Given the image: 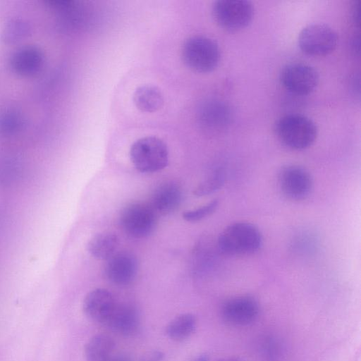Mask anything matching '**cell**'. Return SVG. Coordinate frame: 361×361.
<instances>
[{
	"label": "cell",
	"mask_w": 361,
	"mask_h": 361,
	"mask_svg": "<svg viewBox=\"0 0 361 361\" xmlns=\"http://www.w3.org/2000/svg\"><path fill=\"white\" fill-rule=\"evenodd\" d=\"M181 58L190 70L206 73L218 66L221 52L219 44L213 39L204 35H194L183 42Z\"/></svg>",
	"instance_id": "3957f363"
},
{
	"label": "cell",
	"mask_w": 361,
	"mask_h": 361,
	"mask_svg": "<svg viewBox=\"0 0 361 361\" xmlns=\"http://www.w3.org/2000/svg\"><path fill=\"white\" fill-rule=\"evenodd\" d=\"M219 204L218 199H214L209 202L198 208L185 211L182 216L188 222H197L209 216L217 209Z\"/></svg>",
	"instance_id": "cb8c5ba5"
},
{
	"label": "cell",
	"mask_w": 361,
	"mask_h": 361,
	"mask_svg": "<svg viewBox=\"0 0 361 361\" xmlns=\"http://www.w3.org/2000/svg\"><path fill=\"white\" fill-rule=\"evenodd\" d=\"M116 305L115 299L110 291L98 288L92 290L85 296L82 310L90 319L104 324Z\"/></svg>",
	"instance_id": "5bb4252c"
},
{
	"label": "cell",
	"mask_w": 361,
	"mask_h": 361,
	"mask_svg": "<svg viewBox=\"0 0 361 361\" xmlns=\"http://www.w3.org/2000/svg\"><path fill=\"white\" fill-rule=\"evenodd\" d=\"M32 27L24 18L13 17L4 23L1 32V41L6 44H16L31 35Z\"/></svg>",
	"instance_id": "7402d4cb"
},
{
	"label": "cell",
	"mask_w": 361,
	"mask_h": 361,
	"mask_svg": "<svg viewBox=\"0 0 361 361\" xmlns=\"http://www.w3.org/2000/svg\"><path fill=\"white\" fill-rule=\"evenodd\" d=\"M197 326V319L191 313L180 314L166 326L167 336L175 341H183L190 337Z\"/></svg>",
	"instance_id": "ffe728a7"
},
{
	"label": "cell",
	"mask_w": 361,
	"mask_h": 361,
	"mask_svg": "<svg viewBox=\"0 0 361 361\" xmlns=\"http://www.w3.org/2000/svg\"><path fill=\"white\" fill-rule=\"evenodd\" d=\"M105 266V275L108 280L118 286L130 283L137 271L136 257L128 252H116Z\"/></svg>",
	"instance_id": "4fadbf2b"
},
{
	"label": "cell",
	"mask_w": 361,
	"mask_h": 361,
	"mask_svg": "<svg viewBox=\"0 0 361 361\" xmlns=\"http://www.w3.org/2000/svg\"><path fill=\"white\" fill-rule=\"evenodd\" d=\"M217 361H243L242 359L235 357H225L218 360Z\"/></svg>",
	"instance_id": "f1b7e54d"
},
{
	"label": "cell",
	"mask_w": 361,
	"mask_h": 361,
	"mask_svg": "<svg viewBox=\"0 0 361 361\" xmlns=\"http://www.w3.org/2000/svg\"><path fill=\"white\" fill-rule=\"evenodd\" d=\"M133 100L135 107L142 112L154 113L160 110L164 104L161 90L152 85H142L133 92Z\"/></svg>",
	"instance_id": "e0dca14e"
},
{
	"label": "cell",
	"mask_w": 361,
	"mask_h": 361,
	"mask_svg": "<svg viewBox=\"0 0 361 361\" xmlns=\"http://www.w3.org/2000/svg\"><path fill=\"white\" fill-rule=\"evenodd\" d=\"M263 245L259 228L247 221H237L227 226L219 234L216 246L226 256H245L258 252Z\"/></svg>",
	"instance_id": "6da1fadb"
},
{
	"label": "cell",
	"mask_w": 361,
	"mask_h": 361,
	"mask_svg": "<svg viewBox=\"0 0 361 361\" xmlns=\"http://www.w3.org/2000/svg\"><path fill=\"white\" fill-rule=\"evenodd\" d=\"M44 54L35 44H25L16 49L8 59V65L13 73L21 77L39 75L44 67Z\"/></svg>",
	"instance_id": "7c38bea8"
},
{
	"label": "cell",
	"mask_w": 361,
	"mask_h": 361,
	"mask_svg": "<svg viewBox=\"0 0 361 361\" xmlns=\"http://www.w3.org/2000/svg\"><path fill=\"white\" fill-rule=\"evenodd\" d=\"M279 80L283 87L294 94L307 95L318 85L319 76L317 70L303 63H290L281 69Z\"/></svg>",
	"instance_id": "ba28073f"
},
{
	"label": "cell",
	"mask_w": 361,
	"mask_h": 361,
	"mask_svg": "<svg viewBox=\"0 0 361 361\" xmlns=\"http://www.w3.org/2000/svg\"><path fill=\"white\" fill-rule=\"evenodd\" d=\"M109 361H131L128 357L124 355L112 356Z\"/></svg>",
	"instance_id": "83f0119b"
},
{
	"label": "cell",
	"mask_w": 361,
	"mask_h": 361,
	"mask_svg": "<svg viewBox=\"0 0 361 361\" xmlns=\"http://www.w3.org/2000/svg\"><path fill=\"white\" fill-rule=\"evenodd\" d=\"M27 120L23 112L16 107H7L0 111V135L11 137L23 131Z\"/></svg>",
	"instance_id": "44dd1931"
},
{
	"label": "cell",
	"mask_w": 361,
	"mask_h": 361,
	"mask_svg": "<svg viewBox=\"0 0 361 361\" xmlns=\"http://www.w3.org/2000/svg\"><path fill=\"white\" fill-rule=\"evenodd\" d=\"M278 183L283 196L293 201L305 200L313 187L312 178L309 171L296 164H288L281 169Z\"/></svg>",
	"instance_id": "9c48e42d"
},
{
	"label": "cell",
	"mask_w": 361,
	"mask_h": 361,
	"mask_svg": "<svg viewBox=\"0 0 361 361\" xmlns=\"http://www.w3.org/2000/svg\"><path fill=\"white\" fill-rule=\"evenodd\" d=\"M182 200L180 187L176 183L167 182L160 185L152 198V207L156 213L163 215L174 212Z\"/></svg>",
	"instance_id": "2e32d148"
},
{
	"label": "cell",
	"mask_w": 361,
	"mask_h": 361,
	"mask_svg": "<svg viewBox=\"0 0 361 361\" xmlns=\"http://www.w3.org/2000/svg\"><path fill=\"white\" fill-rule=\"evenodd\" d=\"M190 361H209V357L207 354L202 353L192 358Z\"/></svg>",
	"instance_id": "4316f807"
},
{
	"label": "cell",
	"mask_w": 361,
	"mask_h": 361,
	"mask_svg": "<svg viewBox=\"0 0 361 361\" xmlns=\"http://www.w3.org/2000/svg\"><path fill=\"white\" fill-rule=\"evenodd\" d=\"M164 353L158 350H153L146 352L140 357V361H163L164 359Z\"/></svg>",
	"instance_id": "d4e9b609"
},
{
	"label": "cell",
	"mask_w": 361,
	"mask_h": 361,
	"mask_svg": "<svg viewBox=\"0 0 361 361\" xmlns=\"http://www.w3.org/2000/svg\"><path fill=\"white\" fill-rule=\"evenodd\" d=\"M129 156L134 167L142 173H154L164 169L169 163L166 144L156 136H146L130 146Z\"/></svg>",
	"instance_id": "277c9868"
},
{
	"label": "cell",
	"mask_w": 361,
	"mask_h": 361,
	"mask_svg": "<svg viewBox=\"0 0 361 361\" xmlns=\"http://www.w3.org/2000/svg\"><path fill=\"white\" fill-rule=\"evenodd\" d=\"M231 118L229 106L220 99H207L198 108L199 125L209 134H218L226 130L229 126Z\"/></svg>",
	"instance_id": "8fae6325"
},
{
	"label": "cell",
	"mask_w": 361,
	"mask_h": 361,
	"mask_svg": "<svg viewBox=\"0 0 361 361\" xmlns=\"http://www.w3.org/2000/svg\"><path fill=\"white\" fill-rule=\"evenodd\" d=\"M298 42L303 53L311 56H325L336 49L338 36L329 25L314 23L300 31Z\"/></svg>",
	"instance_id": "8992f818"
},
{
	"label": "cell",
	"mask_w": 361,
	"mask_h": 361,
	"mask_svg": "<svg viewBox=\"0 0 361 361\" xmlns=\"http://www.w3.org/2000/svg\"><path fill=\"white\" fill-rule=\"evenodd\" d=\"M274 131L283 145L294 150L310 147L317 136V128L314 122L299 114H290L281 117L275 124Z\"/></svg>",
	"instance_id": "7a4b0ae2"
},
{
	"label": "cell",
	"mask_w": 361,
	"mask_h": 361,
	"mask_svg": "<svg viewBox=\"0 0 361 361\" xmlns=\"http://www.w3.org/2000/svg\"><path fill=\"white\" fill-rule=\"evenodd\" d=\"M259 305L252 296L245 295L226 300L221 305L220 315L222 320L233 326H246L258 318Z\"/></svg>",
	"instance_id": "30bf717a"
},
{
	"label": "cell",
	"mask_w": 361,
	"mask_h": 361,
	"mask_svg": "<svg viewBox=\"0 0 361 361\" xmlns=\"http://www.w3.org/2000/svg\"><path fill=\"white\" fill-rule=\"evenodd\" d=\"M104 325L119 335L133 336L140 326L138 312L130 305L116 303Z\"/></svg>",
	"instance_id": "9a60e30c"
},
{
	"label": "cell",
	"mask_w": 361,
	"mask_h": 361,
	"mask_svg": "<svg viewBox=\"0 0 361 361\" xmlns=\"http://www.w3.org/2000/svg\"><path fill=\"white\" fill-rule=\"evenodd\" d=\"M120 219L125 232L135 238L148 237L157 224V213L151 206L143 203L127 205L122 210Z\"/></svg>",
	"instance_id": "52a82bcc"
},
{
	"label": "cell",
	"mask_w": 361,
	"mask_h": 361,
	"mask_svg": "<svg viewBox=\"0 0 361 361\" xmlns=\"http://www.w3.org/2000/svg\"><path fill=\"white\" fill-rule=\"evenodd\" d=\"M118 245L119 238L116 233L104 231L92 236L87 243V249L92 257L107 260L116 253Z\"/></svg>",
	"instance_id": "ac0fdd59"
},
{
	"label": "cell",
	"mask_w": 361,
	"mask_h": 361,
	"mask_svg": "<svg viewBox=\"0 0 361 361\" xmlns=\"http://www.w3.org/2000/svg\"><path fill=\"white\" fill-rule=\"evenodd\" d=\"M360 1H355L352 8V18L357 26L360 25Z\"/></svg>",
	"instance_id": "484cf974"
},
{
	"label": "cell",
	"mask_w": 361,
	"mask_h": 361,
	"mask_svg": "<svg viewBox=\"0 0 361 361\" xmlns=\"http://www.w3.org/2000/svg\"><path fill=\"white\" fill-rule=\"evenodd\" d=\"M115 347L114 339L106 334H97L86 343L84 354L87 361H109Z\"/></svg>",
	"instance_id": "d6986e66"
},
{
	"label": "cell",
	"mask_w": 361,
	"mask_h": 361,
	"mask_svg": "<svg viewBox=\"0 0 361 361\" xmlns=\"http://www.w3.org/2000/svg\"><path fill=\"white\" fill-rule=\"evenodd\" d=\"M216 23L228 31L235 32L246 27L254 17L252 4L245 0H219L212 6Z\"/></svg>",
	"instance_id": "5b68a950"
},
{
	"label": "cell",
	"mask_w": 361,
	"mask_h": 361,
	"mask_svg": "<svg viewBox=\"0 0 361 361\" xmlns=\"http://www.w3.org/2000/svg\"><path fill=\"white\" fill-rule=\"evenodd\" d=\"M226 177L225 169L216 167L195 187L194 195L203 197L216 192L224 185Z\"/></svg>",
	"instance_id": "603a6c76"
}]
</instances>
